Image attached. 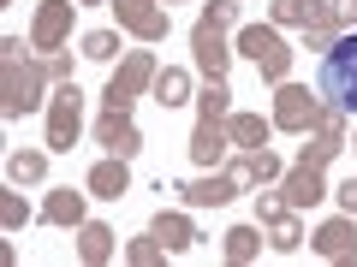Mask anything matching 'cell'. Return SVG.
<instances>
[{
  "label": "cell",
  "mask_w": 357,
  "mask_h": 267,
  "mask_svg": "<svg viewBox=\"0 0 357 267\" xmlns=\"http://www.w3.org/2000/svg\"><path fill=\"white\" fill-rule=\"evenodd\" d=\"M316 89L328 95L333 113H357V30L340 36V42H328L321 72H316Z\"/></svg>",
  "instance_id": "obj_1"
},
{
  "label": "cell",
  "mask_w": 357,
  "mask_h": 267,
  "mask_svg": "<svg viewBox=\"0 0 357 267\" xmlns=\"http://www.w3.org/2000/svg\"><path fill=\"white\" fill-rule=\"evenodd\" d=\"M333 149H340V119L328 113V119H321L316 149H310L304 161L292 166V178H286V202H292V208H310V202L321 196V166H328V154H333Z\"/></svg>",
  "instance_id": "obj_2"
},
{
  "label": "cell",
  "mask_w": 357,
  "mask_h": 267,
  "mask_svg": "<svg viewBox=\"0 0 357 267\" xmlns=\"http://www.w3.org/2000/svg\"><path fill=\"white\" fill-rule=\"evenodd\" d=\"M232 18H238V0H215V6L197 18V36L191 42H197V65L208 72V83L227 77V42H220V30H227Z\"/></svg>",
  "instance_id": "obj_3"
},
{
  "label": "cell",
  "mask_w": 357,
  "mask_h": 267,
  "mask_svg": "<svg viewBox=\"0 0 357 267\" xmlns=\"http://www.w3.org/2000/svg\"><path fill=\"white\" fill-rule=\"evenodd\" d=\"M220 119H227V77L203 89V119H197V137H191V154H197L203 166H215L220 149H227V131H220Z\"/></svg>",
  "instance_id": "obj_4"
},
{
  "label": "cell",
  "mask_w": 357,
  "mask_h": 267,
  "mask_svg": "<svg viewBox=\"0 0 357 267\" xmlns=\"http://www.w3.org/2000/svg\"><path fill=\"white\" fill-rule=\"evenodd\" d=\"M0 48H6V119H18V113H30V107H36L42 65H18V36H6Z\"/></svg>",
  "instance_id": "obj_5"
},
{
  "label": "cell",
  "mask_w": 357,
  "mask_h": 267,
  "mask_svg": "<svg viewBox=\"0 0 357 267\" xmlns=\"http://www.w3.org/2000/svg\"><path fill=\"white\" fill-rule=\"evenodd\" d=\"M238 48L250 54V60L262 65V77H274V83H280V77H286V65H292V48H286V42L274 36V30H262V24H250V30H244V36H238Z\"/></svg>",
  "instance_id": "obj_6"
},
{
  "label": "cell",
  "mask_w": 357,
  "mask_h": 267,
  "mask_svg": "<svg viewBox=\"0 0 357 267\" xmlns=\"http://www.w3.org/2000/svg\"><path fill=\"white\" fill-rule=\"evenodd\" d=\"M274 18H280V24L321 30V36H328L333 24H351V18H345V6H328V0H274Z\"/></svg>",
  "instance_id": "obj_7"
},
{
  "label": "cell",
  "mask_w": 357,
  "mask_h": 267,
  "mask_svg": "<svg viewBox=\"0 0 357 267\" xmlns=\"http://www.w3.org/2000/svg\"><path fill=\"white\" fill-rule=\"evenodd\" d=\"M77 143V83H60L54 89V107H48V149L66 154Z\"/></svg>",
  "instance_id": "obj_8"
},
{
  "label": "cell",
  "mask_w": 357,
  "mask_h": 267,
  "mask_svg": "<svg viewBox=\"0 0 357 267\" xmlns=\"http://www.w3.org/2000/svg\"><path fill=\"white\" fill-rule=\"evenodd\" d=\"M149 77H155V60H149V54H131V60L119 65V77L107 83V113H126V107L137 102V89L149 83Z\"/></svg>",
  "instance_id": "obj_9"
},
{
  "label": "cell",
  "mask_w": 357,
  "mask_h": 267,
  "mask_svg": "<svg viewBox=\"0 0 357 267\" xmlns=\"http://www.w3.org/2000/svg\"><path fill=\"white\" fill-rule=\"evenodd\" d=\"M321 119H328V113H321V107L310 102V89H292V83L280 89V107H274V125H286V131H310V125H321Z\"/></svg>",
  "instance_id": "obj_10"
},
{
  "label": "cell",
  "mask_w": 357,
  "mask_h": 267,
  "mask_svg": "<svg viewBox=\"0 0 357 267\" xmlns=\"http://www.w3.org/2000/svg\"><path fill=\"white\" fill-rule=\"evenodd\" d=\"M173 191H185L191 208H220L238 196V172H215V178H197V184H173Z\"/></svg>",
  "instance_id": "obj_11"
},
{
  "label": "cell",
  "mask_w": 357,
  "mask_h": 267,
  "mask_svg": "<svg viewBox=\"0 0 357 267\" xmlns=\"http://www.w3.org/2000/svg\"><path fill=\"white\" fill-rule=\"evenodd\" d=\"M96 137H102V143H107V154H119V161H131V154L143 149L137 125H131L126 113H102V125H96Z\"/></svg>",
  "instance_id": "obj_12"
},
{
  "label": "cell",
  "mask_w": 357,
  "mask_h": 267,
  "mask_svg": "<svg viewBox=\"0 0 357 267\" xmlns=\"http://www.w3.org/2000/svg\"><path fill=\"white\" fill-rule=\"evenodd\" d=\"M114 6H119V18H126L143 42H161L167 36V13H155L149 0H114Z\"/></svg>",
  "instance_id": "obj_13"
},
{
  "label": "cell",
  "mask_w": 357,
  "mask_h": 267,
  "mask_svg": "<svg viewBox=\"0 0 357 267\" xmlns=\"http://www.w3.org/2000/svg\"><path fill=\"white\" fill-rule=\"evenodd\" d=\"M66 24H72V0H48L36 13V48H60Z\"/></svg>",
  "instance_id": "obj_14"
},
{
  "label": "cell",
  "mask_w": 357,
  "mask_h": 267,
  "mask_svg": "<svg viewBox=\"0 0 357 267\" xmlns=\"http://www.w3.org/2000/svg\"><path fill=\"white\" fill-rule=\"evenodd\" d=\"M89 191H96V196H107V202H119V196L131 191V172H126V161H119V154H114V161H102L96 172H89Z\"/></svg>",
  "instance_id": "obj_15"
},
{
  "label": "cell",
  "mask_w": 357,
  "mask_h": 267,
  "mask_svg": "<svg viewBox=\"0 0 357 267\" xmlns=\"http://www.w3.org/2000/svg\"><path fill=\"white\" fill-rule=\"evenodd\" d=\"M155 243H161V250H191L197 243V232H191V220L185 214H155Z\"/></svg>",
  "instance_id": "obj_16"
},
{
  "label": "cell",
  "mask_w": 357,
  "mask_h": 267,
  "mask_svg": "<svg viewBox=\"0 0 357 267\" xmlns=\"http://www.w3.org/2000/svg\"><path fill=\"white\" fill-rule=\"evenodd\" d=\"M316 250L333 255V261H351V255H357V238H351V226H345V220H328V226L316 232Z\"/></svg>",
  "instance_id": "obj_17"
},
{
  "label": "cell",
  "mask_w": 357,
  "mask_h": 267,
  "mask_svg": "<svg viewBox=\"0 0 357 267\" xmlns=\"http://www.w3.org/2000/svg\"><path fill=\"white\" fill-rule=\"evenodd\" d=\"M262 220H268V232H274V250H298V238H304V232H298V220L286 214L280 202H262Z\"/></svg>",
  "instance_id": "obj_18"
},
{
  "label": "cell",
  "mask_w": 357,
  "mask_h": 267,
  "mask_svg": "<svg viewBox=\"0 0 357 267\" xmlns=\"http://www.w3.org/2000/svg\"><path fill=\"white\" fill-rule=\"evenodd\" d=\"M42 214H48L54 226H77V220H84V196H77V191H54Z\"/></svg>",
  "instance_id": "obj_19"
},
{
  "label": "cell",
  "mask_w": 357,
  "mask_h": 267,
  "mask_svg": "<svg viewBox=\"0 0 357 267\" xmlns=\"http://www.w3.org/2000/svg\"><path fill=\"white\" fill-rule=\"evenodd\" d=\"M185 95H191V77L185 72H155V102L161 107H178Z\"/></svg>",
  "instance_id": "obj_20"
},
{
  "label": "cell",
  "mask_w": 357,
  "mask_h": 267,
  "mask_svg": "<svg viewBox=\"0 0 357 267\" xmlns=\"http://www.w3.org/2000/svg\"><path fill=\"white\" fill-rule=\"evenodd\" d=\"M232 172H238V184H244V178H274V172H280V161H274L268 149H256V154H244Z\"/></svg>",
  "instance_id": "obj_21"
},
{
  "label": "cell",
  "mask_w": 357,
  "mask_h": 267,
  "mask_svg": "<svg viewBox=\"0 0 357 267\" xmlns=\"http://www.w3.org/2000/svg\"><path fill=\"white\" fill-rule=\"evenodd\" d=\"M232 143H250V149H256V143H268V125H262V119H256V113H232Z\"/></svg>",
  "instance_id": "obj_22"
},
{
  "label": "cell",
  "mask_w": 357,
  "mask_h": 267,
  "mask_svg": "<svg viewBox=\"0 0 357 267\" xmlns=\"http://www.w3.org/2000/svg\"><path fill=\"white\" fill-rule=\"evenodd\" d=\"M42 172H48V154H36V149H30V154H13V178H18V184H36Z\"/></svg>",
  "instance_id": "obj_23"
},
{
  "label": "cell",
  "mask_w": 357,
  "mask_h": 267,
  "mask_svg": "<svg viewBox=\"0 0 357 267\" xmlns=\"http://www.w3.org/2000/svg\"><path fill=\"white\" fill-rule=\"evenodd\" d=\"M107 250H114V232L107 226H84V261H107Z\"/></svg>",
  "instance_id": "obj_24"
},
{
  "label": "cell",
  "mask_w": 357,
  "mask_h": 267,
  "mask_svg": "<svg viewBox=\"0 0 357 267\" xmlns=\"http://www.w3.org/2000/svg\"><path fill=\"white\" fill-rule=\"evenodd\" d=\"M227 255H232V261H250V255H256V232L250 226H232L227 232Z\"/></svg>",
  "instance_id": "obj_25"
},
{
  "label": "cell",
  "mask_w": 357,
  "mask_h": 267,
  "mask_svg": "<svg viewBox=\"0 0 357 267\" xmlns=\"http://www.w3.org/2000/svg\"><path fill=\"white\" fill-rule=\"evenodd\" d=\"M114 48H119L114 30H89V36H84V54H89V60H114Z\"/></svg>",
  "instance_id": "obj_26"
},
{
  "label": "cell",
  "mask_w": 357,
  "mask_h": 267,
  "mask_svg": "<svg viewBox=\"0 0 357 267\" xmlns=\"http://www.w3.org/2000/svg\"><path fill=\"white\" fill-rule=\"evenodd\" d=\"M0 214H6V226H24V202H18V196H6V208H0Z\"/></svg>",
  "instance_id": "obj_27"
},
{
  "label": "cell",
  "mask_w": 357,
  "mask_h": 267,
  "mask_svg": "<svg viewBox=\"0 0 357 267\" xmlns=\"http://www.w3.org/2000/svg\"><path fill=\"white\" fill-rule=\"evenodd\" d=\"M340 202H345V214H357V178H351V184L340 191Z\"/></svg>",
  "instance_id": "obj_28"
},
{
  "label": "cell",
  "mask_w": 357,
  "mask_h": 267,
  "mask_svg": "<svg viewBox=\"0 0 357 267\" xmlns=\"http://www.w3.org/2000/svg\"><path fill=\"white\" fill-rule=\"evenodd\" d=\"M84 6H102V0H84Z\"/></svg>",
  "instance_id": "obj_29"
}]
</instances>
